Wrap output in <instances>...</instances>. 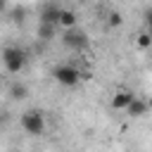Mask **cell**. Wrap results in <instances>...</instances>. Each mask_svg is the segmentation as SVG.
<instances>
[{"instance_id":"obj_1","label":"cell","mask_w":152,"mask_h":152,"mask_svg":"<svg viewBox=\"0 0 152 152\" xmlns=\"http://www.w3.org/2000/svg\"><path fill=\"white\" fill-rule=\"evenodd\" d=\"M2 64H5V69H7L10 74H19V71L26 66V52H24L21 48L10 45V48L2 50Z\"/></svg>"},{"instance_id":"obj_2","label":"cell","mask_w":152,"mask_h":152,"mask_svg":"<svg viewBox=\"0 0 152 152\" xmlns=\"http://www.w3.org/2000/svg\"><path fill=\"white\" fill-rule=\"evenodd\" d=\"M21 128L28 135H43V131H45V116H43V112H38V109L24 112L21 114Z\"/></svg>"},{"instance_id":"obj_3","label":"cell","mask_w":152,"mask_h":152,"mask_svg":"<svg viewBox=\"0 0 152 152\" xmlns=\"http://www.w3.org/2000/svg\"><path fill=\"white\" fill-rule=\"evenodd\" d=\"M62 43H64V48L81 52V50L88 45V36H86V31H81L78 26H71V28H66V31L62 33Z\"/></svg>"},{"instance_id":"obj_4","label":"cell","mask_w":152,"mask_h":152,"mask_svg":"<svg viewBox=\"0 0 152 152\" xmlns=\"http://www.w3.org/2000/svg\"><path fill=\"white\" fill-rule=\"evenodd\" d=\"M52 76H55L57 83H62V86H66V88H71V86H76V83L81 81V71H78L74 64H59V66L52 71Z\"/></svg>"},{"instance_id":"obj_5","label":"cell","mask_w":152,"mask_h":152,"mask_svg":"<svg viewBox=\"0 0 152 152\" xmlns=\"http://www.w3.org/2000/svg\"><path fill=\"white\" fill-rule=\"evenodd\" d=\"M59 14H62V7L55 5V2H48L40 10V21H48V24H57L59 26Z\"/></svg>"},{"instance_id":"obj_6","label":"cell","mask_w":152,"mask_h":152,"mask_svg":"<svg viewBox=\"0 0 152 152\" xmlns=\"http://www.w3.org/2000/svg\"><path fill=\"white\" fill-rule=\"evenodd\" d=\"M126 112H128L131 116H145V114L150 112V104H147L145 100H140V97H133L131 104L126 107Z\"/></svg>"},{"instance_id":"obj_7","label":"cell","mask_w":152,"mask_h":152,"mask_svg":"<svg viewBox=\"0 0 152 152\" xmlns=\"http://www.w3.org/2000/svg\"><path fill=\"white\" fill-rule=\"evenodd\" d=\"M133 97H135V95H133L131 90H119V93L112 97V107H114V109H126Z\"/></svg>"},{"instance_id":"obj_8","label":"cell","mask_w":152,"mask_h":152,"mask_svg":"<svg viewBox=\"0 0 152 152\" xmlns=\"http://www.w3.org/2000/svg\"><path fill=\"white\" fill-rule=\"evenodd\" d=\"M38 38L40 40H52L57 36V24H48V21H38Z\"/></svg>"},{"instance_id":"obj_9","label":"cell","mask_w":152,"mask_h":152,"mask_svg":"<svg viewBox=\"0 0 152 152\" xmlns=\"http://www.w3.org/2000/svg\"><path fill=\"white\" fill-rule=\"evenodd\" d=\"M78 24V17H76V12H71V10H62V14H59V26H64V28H71V26H76Z\"/></svg>"},{"instance_id":"obj_10","label":"cell","mask_w":152,"mask_h":152,"mask_svg":"<svg viewBox=\"0 0 152 152\" xmlns=\"http://www.w3.org/2000/svg\"><path fill=\"white\" fill-rule=\"evenodd\" d=\"M135 43H138V48L150 50V48H152V33H150V31H142V33L135 38Z\"/></svg>"},{"instance_id":"obj_11","label":"cell","mask_w":152,"mask_h":152,"mask_svg":"<svg viewBox=\"0 0 152 152\" xmlns=\"http://www.w3.org/2000/svg\"><path fill=\"white\" fill-rule=\"evenodd\" d=\"M10 93H12V97H14V100H24V97L28 95V88H26L24 83H14Z\"/></svg>"},{"instance_id":"obj_12","label":"cell","mask_w":152,"mask_h":152,"mask_svg":"<svg viewBox=\"0 0 152 152\" xmlns=\"http://www.w3.org/2000/svg\"><path fill=\"white\" fill-rule=\"evenodd\" d=\"M121 21H124V17L119 12H109V26H121Z\"/></svg>"},{"instance_id":"obj_13","label":"cell","mask_w":152,"mask_h":152,"mask_svg":"<svg viewBox=\"0 0 152 152\" xmlns=\"http://www.w3.org/2000/svg\"><path fill=\"white\" fill-rule=\"evenodd\" d=\"M24 14H26L24 7H17V10H14V21H24Z\"/></svg>"},{"instance_id":"obj_14","label":"cell","mask_w":152,"mask_h":152,"mask_svg":"<svg viewBox=\"0 0 152 152\" xmlns=\"http://www.w3.org/2000/svg\"><path fill=\"white\" fill-rule=\"evenodd\" d=\"M145 24H147V31L152 33V10H147V12H145Z\"/></svg>"},{"instance_id":"obj_15","label":"cell","mask_w":152,"mask_h":152,"mask_svg":"<svg viewBox=\"0 0 152 152\" xmlns=\"http://www.w3.org/2000/svg\"><path fill=\"white\" fill-rule=\"evenodd\" d=\"M5 10H7V2H5V0H0V12H5Z\"/></svg>"},{"instance_id":"obj_16","label":"cell","mask_w":152,"mask_h":152,"mask_svg":"<svg viewBox=\"0 0 152 152\" xmlns=\"http://www.w3.org/2000/svg\"><path fill=\"white\" fill-rule=\"evenodd\" d=\"M0 88H2V76H0Z\"/></svg>"},{"instance_id":"obj_17","label":"cell","mask_w":152,"mask_h":152,"mask_svg":"<svg viewBox=\"0 0 152 152\" xmlns=\"http://www.w3.org/2000/svg\"><path fill=\"white\" fill-rule=\"evenodd\" d=\"M147 104H150V109H152V100H150V102H147Z\"/></svg>"},{"instance_id":"obj_18","label":"cell","mask_w":152,"mask_h":152,"mask_svg":"<svg viewBox=\"0 0 152 152\" xmlns=\"http://www.w3.org/2000/svg\"><path fill=\"white\" fill-rule=\"evenodd\" d=\"M150 52H152V48H150Z\"/></svg>"}]
</instances>
